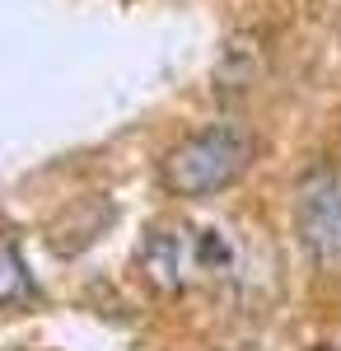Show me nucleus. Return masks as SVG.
<instances>
[{"label": "nucleus", "instance_id": "nucleus-4", "mask_svg": "<svg viewBox=\"0 0 341 351\" xmlns=\"http://www.w3.org/2000/svg\"><path fill=\"white\" fill-rule=\"evenodd\" d=\"M33 300V276L14 243H0V304H24Z\"/></svg>", "mask_w": 341, "mask_h": 351}, {"label": "nucleus", "instance_id": "nucleus-3", "mask_svg": "<svg viewBox=\"0 0 341 351\" xmlns=\"http://www.w3.org/2000/svg\"><path fill=\"white\" fill-rule=\"evenodd\" d=\"M187 253H192V243L183 248L173 234H150V243H145V276L159 281L164 291H173L187 271Z\"/></svg>", "mask_w": 341, "mask_h": 351}, {"label": "nucleus", "instance_id": "nucleus-1", "mask_svg": "<svg viewBox=\"0 0 341 351\" xmlns=\"http://www.w3.org/2000/svg\"><path fill=\"white\" fill-rule=\"evenodd\" d=\"M253 155H257V145H253V136L243 127L215 122L206 132L178 141L159 164V178H164V188L173 197H215V192L234 188L248 173Z\"/></svg>", "mask_w": 341, "mask_h": 351}, {"label": "nucleus", "instance_id": "nucleus-2", "mask_svg": "<svg viewBox=\"0 0 341 351\" xmlns=\"http://www.w3.org/2000/svg\"><path fill=\"white\" fill-rule=\"evenodd\" d=\"M294 230L318 271L341 276V173L318 169L294 192Z\"/></svg>", "mask_w": 341, "mask_h": 351}]
</instances>
